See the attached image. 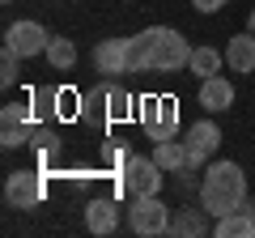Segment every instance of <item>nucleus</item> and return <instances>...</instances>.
Wrapping results in <instances>:
<instances>
[{
  "label": "nucleus",
  "mask_w": 255,
  "mask_h": 238,
  "mask_svg": "<svg viewBox=\"0 0 255 238\" xmlns=\"http://www.w3.org/2000/svg\"><path fill=\"white\" fill-rule=\"evenodd\" d=\"M187 60L191 47L174 26H149L128 38V73H179Z\"/></svg>",
  "instance_id": "obj_1"
},
{
  "label": "nucleus",
  "mask_w": 255,
  "mask_h": 238,
  "mask_svg": "<svg viewBox=\"0 0 255 238\" xmlns=\"http://www.w3.org/2000/svg\"><path fill=\"white\" fill-rule=\"evenodd\" d=\"M196 200L213 213V217H226V213L243 209L247 200V174L238 162H209L204 166V179H200V192Z\"/></svg>",
  "instance_id": "obj_2"
},
{
  "label": "nucleus",
  "mask_w": 255,
  "mask_h": 238,
  "mask_svg": "<svg viewBox=\"0 0 255 238\" xmlns=\"http://www.w3.org/2000/svg\"><path fill=\"white\" fill-rule=\"evenodd\" d=\"M132 107H136V98L124 85H115V77H107L102 85H94L85 94V119H98V123H124L132 115Z\"/></svg>",
  "instance_id": "obj_3"
},
{
  "label": "nucleus",
  "mask_w": 255,
  "mask_h": 238,
  "mask_svg": "<svg viewBox=\"0 0 255 238\" xmlns=\"http://www.w3.org/2000/svg\"><path fill=\"white\" fill-rule=\"evenodd\" d=\"M170 209H166L157 196H132L128 204V230L140 238H157V234H170Z\"/></svg>",
  "instance_id": "obj_4"
},
{
  "label": "nucleus",
  "mask_w": 255,
  "mask_h": 238,
  "mask_svg": "<svg viewBox=\"0 0 255 238\" xmlns=\"http://www.w3.org/2000/svg\"><path fill=\"white\" fill-rule=\"evenodd\" d=\"M140 123H145L149 140H166L179 132V98H170V94H162V98H145L140 102Z\"/></svg>",
  "instance_id": "obj_5"
},
{
  "label": "nucleus",
  "mask_w": 255,
  "mask_h": 238,
  "mask_svg": "<svg viewBox=\"0 0 255 238\" xmlns=\"http://www.w3.org/2000/svg\"><path fill=\"white\" fill-rule=\"evenodd\" d=\"M162 166L153 162V157H128V166L119 170V192H128V196H157L162 192Z\"/></svg>",
  "instance_id": "obj_6"
},
{
  "label": "nucleus",
  "mask_w": 255,
  "mask_h": 238,
  "mask_svg": "<svg viewBox=\"0 0 255 238\" xmlns=\"http://www.w3.org/2000/svg\"><path fill=\"white\" fill-rule=\"evenodd\" d=\"M47 43H51V34H47L43 21L21 17V21H9V26H4V47H13L21 60H34V55H43Z\"/></svg>",
  "instance_id": "obj_7"
},
{
  "label": "nucleus",
  "mask_w": 255,
  "mask_h": 238,
  "mask_svg": "<svg viewBox=\"0 0 255 238\" xmlns=\"http://www.w3.org/2000/svg\"><path fill=\"white\" fill-rule=\"evenodd\" d=\"M43 196H47L43 170H13L4 179V200H9V209H38Z\"/></svg>",
  "instance_id": "obj_8"
},
{
  "label": "nucleus",
  "mask_w": 255,
  "mask_h": 238,
  "mask_svg": "<svg viewBox=\"0 0 255 238\" xmlns=\"http://www.w3.org/2000/svg\"><path fill=\"white\" fill-rule=\"evenodd\" d=\"M217 145H221V128L213 123V119H196V123L187 128V166L204 170L209 157L217 153Z\"/></svg>",
  "instance_id": "obj_9"
},
{
  "label": "nucleus",
  "mask_w": 255,
  "mask_h": 238,
  "mask_svg": "<svg viewBox=\"0 0 255 238\" xmlns=\"http://www.w3.org/2000/svg\"><path fill=\"white\" fill-rule=\"evenodd\" d=\"M94 68L102 77L128 73V38H102V43H94Z\"/></svg>",
  "instance_id": "obj_10"
},
{
  "label": "nucleus",
  "mask_w": 255,
  "mask_h": 238,
  "mask_svg": "<svg viewBox=\"0 0 255 238\" xmlns=\"http://www.w3.org/2000/svg\"><path fill=\"white\" fill-rule=\"evenodd\" d=\"M213 213L204 209L200 200L196 204H187V209H179L174 213V221H170V234H183V238H204V234H213Z\"/></svg>",
  "instance_id": "obj_11"
},
{
  "label": "nucleus",
  "mask_w": 255,
  "mask_h": 238,
  "mask_svg": "<svg viewBox=\"0 0 255 238\" xmlns=\"http://www.w3.org/2000/svg\"><path fill=\"white\" fill-rule=\"evenodd\" d=\"M200 107L209 111V115H221V111L234 107V85H230V77H221V73L204 77L200 81Z\"/></svg>",
  "instance_id": "obj_12"
},
{
  "label": "nucleus",
  "mask_w": 255,
  "mask_h": 238,
  "mask_svg": "<svg viewBox=\"0 0 255 238\" xmlns=\"http://www.w3.org/2000/svg\"><path fill=\"white\" fill-rule=\"evenodd\" d=\"M226 64H230V73H255V34L251 30H243V34H230V43H226Z\"/></svg>",
  "instance_id": "obj_13"
},
{
  "label": "nucleus",
  "mask_w": 255,
  "mask_h": 238,
  "mask_svg": "<svg viewBox=\"0 0 255 238\" xmlns=\"http://www.w3.org/2000/svg\"><path fill=\"white\" fill-rule=\"evenodd\" d=\"M85 226H90L94 234H115L119 230V204L107 200V196H94V200L85 204Z\"/></svg>",
  "instance_id": "obj_14"
},
{
  "label": "nucleus",
  "mask_w": 255,
  "mask_h": 238,
  "mask_svg": "<svg viewBox=\"0 0 255 238\" xmlns=\"http://www.w3.org/2000/svg\"><path fill=\"white\" fill-rule=\"evenodd\" d=\"M153 162L162 166L166 174L183 170V166H187V140H174V136H166V140H153Z\"/></svg>",
  "instance_id": "obj_15"
},
{
  "label": "nucleus",
  "mask_w": 255,
  "mask_h": 238,
  "mask_svg": "<svg viewBox=\"0 0 255 238\" xmlns=\"http://www.w3.org/2000/svg\"><path fill=\"white\" fill-rule=\"evenodd\" d=\"M213 234L217 238H255V221L247 217L243 209H234V213H226V217L213 221Z\"/></svg>",
  "instance_id": "obj_16"
},
{
  "label": "nucleus",
  "mask_w": 255,
  "mask_h": 238,
  "mask_svg": "<svg viewBox=\"0 0 255 238\" xmlns=\"http://www.w3.org/2000/svg\"><path fill=\"white\" fill-rule=\"evenodd\" d=\"M47 64L55 68V73H68V68L77 64V43L73 38H64V34H51V43H47Z\"/></svg>",
  "instance_id": "obj_17"
},
{
  "label": "nucleus",
  "mask_w": 255,
  "mask_h": 238,
  "mask_svg": "<svg viewBox=\"0 0 255 238\" xmlns=\"http://www.w3.org/2000/svg\"><path fill=\"white\" fill-rule=\"evenodd\" d=\"M221 64H226V51H217V47H191V60H187V68L196 77H213V73H221Z\"/></svg>",
  "instance_id": "obj_18"
},
{
  "label": "nucleus",
  "mask_w": 255,
  "mask_h": 238,
  "mask_svg": "<svg viewBox=\"0 0 255 238\" xmlns=\"http://www.w3.org/2000/svg\"><path fill=\"white\" fill-rule=\"evenodd\" d=\"M30 107H34V119H38V123H47L51 115H60V94H55L51 85H38V90L30 94Z\"/></svg>",
  "instance_id": "obj_19"
},
{
  "label": "nucleus",
  "mask_w": 255,
  "mask_h": 238,
  "mask_svg": "<svg viewBox=\"0 0 255 238\" xmlns=\"http://www.w3.org/2000/svg\"><path fill=\"white\" fill-rule=\"evenodd\" d=\"M34 123H38V119H30V123H4V128H0V145H4V149L30 145V140H34Z\"/></svg>",
  "instance_id": "obj_20"
},
{
  "label": "nucleus",
  "mask_w": 255,
  "mask_h": 238,
  "mask_svg": "<svg viewBox=\"0 0 255 238\" xmlns=\"http://www.w3.org/2000/svg\"><path fill=\"white\" fill-rule=\"evenodd\" d=\"M17 73H21V55L13 51V47H4V51H0V85L13 90V85H17Z\"/></svg>",
  "instance_id": "obj_21"
},
{
  "label": "nucleus",
  "mask_w": 255,
  "mask_h": 238,
  "mask_svg": "<svg viewBox=\"0 0 255 238\" xmlns=\"http://www.w3.org/2000/svg\"><path fill=\"white\" fill-rule=\"evenodd\" d=\"M30 119H34L30 102H4V111H0V123H30Z\"/></svg>",
  "instance_id": "obj_22"
},
{
  "label": "nucleus",
  "mask_w": 255,
  "mask_h": 238,
  "mask_svg": "<svg viewBox=\"0 0 255 238\" xmlns=\"http://www.w3.org/2000/svg\"><path fill=\"white\" fill-rule=\"evenodd\" d=\"M128 157H132V153H128V149H119V145H111V140H107V145H102V162H107L111 166V170H124V166H128Z\"/></svg>",
  "instance_id": "obj_23"
},
{
  "label": "nucleus",
  "mask_w": 255,
  "mask_h": 238,
  "mask_svg": "<svg viewBox=\"0 0 255 238\" xmlns=\"http://www.w3.org/2000/svg\"><path fill=\"white\" fill-rule=\"evenodd\" d=\"M226 4H230V0H191V9H196V13H221Z\"/></svg>",
  "instance_id": "obj_24"
},
{
  "label": "nucleus",
  "mask_w": 255,
  "mask_h": 238,
  "mask_svg": "<svg viewBox=\"0 0 255 238\" xmlns=\"http://www.w3.org/2000/svg\"><path fill=\"white\" fill-rule=\"evenodd\" d=\"M73 102H77L73 90H64V94H60V111H64V115H73Z\"/></svg>",
  "instance_id": "obj_25"
},
{
  "label": "nucleus",
  "mask_w": 255,
  "mask_h": 238,
  "mask_svg": "<svg viewBox=\"0 0 255 238\" xmlns=\"http://www.w3.org/2000/svg\"><path fill=\"white\" fill-rule=\"evenodd\" d=\"M243 213H247V217L255 221V200H251V196H247V200H243Z\"/></svg>",
  "instance_id": "obj_26"
},
{
  "label": "nucleus",
  "mask_w": 255,
  "mask_h": 238,
  "mask_svg": "<svg viewBox=\"0 0 255 238\" xmlns=\"http://www.w3.org/2000/svg\"><path fill=\"white\" fill-rule=\"evenodd\" d=\"M247 30H251V34H255V9H251V17H247Z\"/></svg>",
  "instance_id": "obj_27"
},
{
  "label": "nucleus",
  "mask_w": 255,
  "mask_h": 238,
  "mask_svg": "<svg viewBox=\"0 0 255 238\" xmlns=\"http://www.w3.org/2000/svg\"><path fill=\"white\" fill-rule=\"evenodd\" d=\"M4 4H13V0H4Z\"/></svg>",
  "instance_id": "obj_28"
}]
</instances>
